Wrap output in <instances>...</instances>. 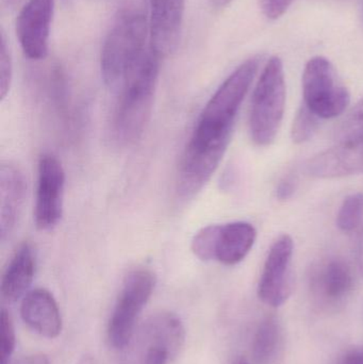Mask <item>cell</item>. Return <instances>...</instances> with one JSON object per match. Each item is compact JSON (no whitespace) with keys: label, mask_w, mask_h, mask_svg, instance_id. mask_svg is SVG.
I'll return each instance as SVG.
<instances>
[{"label":"cell","mask_w":363,"mask_h":364,"mask_svg":"<svg viewBox=\"0 0 363 364\" xmlns=\"http://www.w3.org/2000/svg\"><path fill=\"white\" fill-rule=\"evenodd\" d=\"M160 60L161 57L149 45L117 91L111 136L121 146L136 143L148 125L159 79Z\"/></svg>","instance_id":"1"},{"label":"cell","mask_w":363,"mask_h":364,"mask_svg":"<svg viewBox=\"0 0 363 364\" xmlns=\"http://www.w3.org/2000/svg\"><path fill=\"white\" fill-rule=\"evenodd\" d=\"M259 68V58L241 64L222 83L200 113L190 142L202 149L228 147L237 115Z\"/></svg>","instance_id":"2"},{"label":"cell","mask_w":363,"mask_h":364,"mask_svg":"<svg viewBox=\"0 0 363 364\" xmlns=\"http://www.w3.org/2000/svg\"><path fill=\"white\" fill-rule=\"evenodd\" d=\"M151 36L149 16L142 0H126L109 31L100 55L104 83L119 91L127 73L146 50Z\"/></svg>","instance_id":"3"},{"label":"cell","mask_w":363,"mask_h":364,"mask_svg":"<svg viewBox=\"0 0 363 364\" xmlns=\"http://www.w3.org/2000/svg\"><path fill=\"white\" fill-rule=\"evenodd\" d=\"M286 107V81L283 61L269 60L254 90L249 113V134L258 146L274 142Z\"/></svg>","instance_id":"4"},{"label":"cell","mask_w":363,"mask_h":364,"mask_svg":"<svg viewBox=\"0 0 363 364\" xmlns=\"http://www.w3.org/2000/svg\"><path fill=\"white\" fill-rule=\"evenodd\" d=\"M155 287V274L147 269H134L126 277L107 331L109 343L114 350H123L129 344L139 316Z\"/></svg>","instance_id":"5"},{"label":"cell","mask_w":363,"mask_h":364,"mask_svg":"<svg viewBox=\"0 0 363 364\" xmlns=\"http://www.w3.org/2000/svg\"><path fill=\"white\" fill-rule=\"evenodd\" d=\"M303 96L304 105L324 119L342 114L351 102L349 90L341 82L332 62L324 57L313 58L305 66Z\"/></svg>","instance_id":"6"},{"label":"cell","mask_w":363,"mask_h":364,"mask_svg":"<svg viewBox=\"0 0 363 364\" xmlns=\"http://www.w3.org/2000/svg\"><path fill=\"white\" fill-rule=\"evenodd\" d=\"M313 305L325 314L342 309L355 287L353 269L340 257H326L313 263L308 276Z\"/></svg>","instance_id":"7"},{"label":"cell","mask_w":363,"mask_h":364,"mask_svg":"<svg viewBox=\"0 0 363 364\" xmlns=\"http://www.w3.org/2000/svg\"><path fill=\"white\" fill-rule=\"evenodd\" d=\"M293 252V240L288 235H281L271 246L258 284V296L271 307L283 305L292 294Z\"/></svg>","instance_id":"8"},{"label":"cell","mask_w":363,"mask_h":364,"mask_svg":"<svg viewBox=\"0 0 363 364\" xmlns=\"http://www.w3.org/2000/svg\"><path fill=\"white\" fill-rule=\"evenodd\" d=\"M65 172L61 162L51 154L40 157L38 166L34 220L40 230L55 228L63 215Z\"/></svg>","instance_id":"9"},{"label":"cell","mask_w":363,"mask_h":364,"mask_svg":"<svg viewBox=\"0 0 363 364\" xmlns=\"http://www.w3.org/2000/svg\"><path fill=\"white\" fill-rule=\"evenodd\" d=\"M55 0H27L16 19L17 40L23 55L33 61L46 59Z\"/></svg>","instance_id":"10"},{"label":"cell","mask_w":363,"mask_h":364,"mask_svg":"<svg viewBox=\"0 0 363 364\" xmlns=\"http://www.w3.org/2000/svg\"><path fill=\"white\" fill-rule=\"evenodd\" d=\"M185 0H149L151 46L160 57L178 48L183 32Z\"/></svg>","instance_id":"11"},{"label":"cell","mask_w":363,"mask_h":364,"mask_svg":"<svg viewBox=\"0 0 363 364\" xmlns=\"http://www.w3.org/2000/svg\"><path fill=\"white\" fill-rule=\"evenodd\" d=\"M27 181L18 166L11 161L0 166V235L4 243L18 224L25 205Z\"/></svg>","instance_id":"12"},{"label":"cell","mask_w":363,"mask_h":364,"mask_svg":"<svg viewBox=\"0 0 363 364\" xmlns=\"http://www.w3.org/2000/svg\"><path fill=\"white\" fill-rule=\"evenodd\" d=\"M306 173L318 179L340 178L363 174V144H339L308 160Z\"/></svg>","instance_id":"13"},{"label":"cell","mask_w":363,"mask_h":364,"mask_svg":"<svg viewBox=\"0 0 363 364\" xmlns=\"http://www.w3.org/2000/svg\"><path fill=\"white\" fill-rule=\"evenodd\" d=\"M21 316L23 322L42 337L55 339L61 333V312L55 297L46 289H36L23 296Z\"/></svg>","instance_id":"14"},{"label":"cell","mask_w":363,"mask_h":364,"mask_svg":"<svg viewBox=\"0 0 363 364\" xmlns=\"http://www.w3.org/2000/svg\"><path fill=\"white\" fill-rule=\"evenodd\" d=\"M36 269V252L30 243L21 244L9 261L1 277V295L14 303L27 294Z\"/></svg>","instance_id":"15"},{"label":"cell","mask_w":363,"mask_h":364,"mask_svg":"<svg viewBox=\"0 0 363 364\" xmlns=\"http://www.w3.org/2000/svg\"><path fill=\"white\" fill-rule=\"evenodd\" d=\"M257 237L253 225L232 222L220 225L215 246V260L228 267L239 264L249 254Z\"/></svg>","instance_id":"16"},{"label":"cell","mask_w":363,"mask_h":364,"mask_svg":"<svg viewBox=\"0 0 363 364\" xmlns=\"http://www.w3.org/2000/svg\"><path fill=\"white\" fill-rule=\"evenodd\" d=\"M144 340L148 350H163L168 357H175L183 348L185 331L180 318L172 312H160L148 318L144 325Z\"/></svg>","instance_id":"17"},{"label":"cell","mask_w":363,"mask_h":364,"mask_svg":"<svg viewBox=\"0 0 363 364\" xmlns=\"http://www.w3.org/2000/svg\"><path fill=\"white\" fill-rule=\"evenodd\" d=\"M283 344V329L274 316L260 323L253 341V356L257 364H272L281 354Z\"/></svg>","instance_id":"18"},{"label":"cell","mask_w":363,"mask_h":364,"mask_svg":"<svg viewBox=\"0 0 363 364\" xmlns=\"http://www.w3.org/2000/svg\"><path fill=\"white\" fill-rule=\"evenodd\" d=\"M339 144H363V97L350 111L337 132Z\"/></svg>","instance_id":"19"},{"label":"cell","mask_w":363,"mask_h":364,"mask_svg":"<svg viewBox=\"0 0 363 364\" xmlns=\"http://www.w3.org/2000/svg\"><path fill=\"white\" fill-rule=\"evenodd\" d=\"M363 223V193L345 197L337 215V226L345 232H352Z\"/></svg>","instance_id":"20"},{"label":"cell","mask_w":363,"mask_h":364,"mask_svg":"<svg viewBox=\"0 0 363 364\" xmlns=\"http://www.w3.org/2000/svg\"><path fill=\"white\" fill-rule=\"evenodd\" d=\"M320 117L306 105H303L292 124V140L296 144L308 142L319 129Z\"/></svg>","instance_id":"21"},{"label":"cell","mask_w":363,"mask_h":364,"mask_svg":"<svg viewBox=\"0 0 363 364\" xmlns=\"http://www.w3.org/2000/svg\"><path fill=\"white\" fill-rule=\"evenodd\" d=\"M220 225H210L196 233L192 241V252L202 261L215 260V246Z\"/></svg>","instance_id":"22"},{"label":"cell","mask_w":363,"mask_h":364,"mask_svg":"<svg viewBox=\"0 0 363 364\" xmlns=\"http://www.w3.org/2000/svg\"><path fill=\"white\" fill-rule=\"evenodd\" d=\"M15 343L16 338L12 318L6 309H2L0 316V364H10Z\"/></svg>","instance_id":"23"},{"label":"cell","mask_w":363,"mask_h":364,"mask_svg":"<svg viewBox=\"0 0 363 364\" xmlns=\"http://www.w3.org/2000/svg\"><path fill=\"white\" fill-rule=\"evenodd\" d=\"M13 64L10 48L6 43V36L1 33V44H0V96L4 100L10 91L12 82Z\"/></svg>","instance_id":"24"},{"label":"cell","mask_w":363,"mask_h":364,"mask_svg":"<svg viewBox=\"0 0 363 364\" xmlns=\"http://www.w3.org/2000/svg\"><path fill=\"white\" fill-rule=\"evenodd\" d=\"M294 0H260L262 12L268 18L277 19L291 6Z\"/></svg>","instance_id":"25"},{"label":"cell","mask_w":363,"mask_h":364,"mask_svg":"<svg viewBox=\"0 0 363 364\" xmlns=\"http://www.w3.org/2000/svg\"><path fill=\"white\" fill-rule=\"evenodd\" d=\"M294 192H296V181L291 177H287L279 182L277 186L276 197L279 200H287V199L291 198Z\"/></svg>","instance_id":"26"},{"label":"cell","mask_w":363,"mask_h":364,"mask_svg":"<svg viewBox=\"0 0 363 364\" xmlns=\"http://www.w3.org/2000/svg\"><path fill=\"white\" fill-rule=\"evenodd\" d=\"M168 358L170 357L163 350L151 348V350H147L144 364H166Z\"/></svg>","instance_id":"27"},{"label":"cell","mask_w":363,"mask_h":364,"mask_svg":"<svg viewBox=\"0 0 363 364\" xmlns=\"http://www.w3.org/2000/svg\"><path fill=\"white\" fill-rule=\"evenodd\" d=\"M14 364H49V360L46 355L32 354L23 357Z\"/></svg>","instance_id":"28"},{"label":"cell","mask_w":363,"mask_h":364,"mask_svg":"<svg viewBox=\"0 0 363 364\" xmlns=\"http://www.w3.org/2000/svg\"><path fill=\"white\" fill-rule=\"evenodd\" d=\"M341 364H363V348L347 354Z\"/></svg>","instance_id":"29"},{"label":"cell","mask_w":363,"mask_h":364,"mask_svg":"<svg viewBox=\"0 0 363 364\" xmlns=\"http://www.w3.org/2000/svg\"><path fill=\"white\" fill-rule=\"evenodd\" d=\"M358 263H359L360 269L363 274V228L359 235V240H358Z\"/></svg>","instance_id":"30"},{"label":"cell","mask_w":363,"mask_h":364,"mask_svg":"<svg viewBox=\"0 0 363 364\" xmlns=\"http://www.w3.org/2000/svg\"><path fill=\"white\" fill-rule=\"evenodd\" d=\"M209 1L215 8H223V6H226L229 2H232V0H209Z\"/></svg>","instance_id":"31"},{"label":"cell","mask_w":363,"mask_h":364,"mask_svg":"<svg viewBox=\"0 0 363 364\" xmlns=\"http://www.w3.org/2000/svg\"><path fill=\"white\" fill-rule=\"evenodd\" d=\"M78 364H92L89 358L82 359Z\"/></svg>","instance_id":"32"},{"label":"cell","mask_w":363,"mask_h":364,"mask_svg":"<svg viewBox=\"0 0 363 364\" xmlns=\"http://www.w3.org/2000/svg\"><path fill=\"white\" fill-rule=\"evenodd\" d=\"M238 364H249V363H245V361H241V363H239Z\"/></svg>","instance_id":"33"},{"label":"cell","mask_w":363,"mask_h":364,"mask_svg":"<svg viewBox=\"0 0 363 364\" xmlns=\"http://www.w3.org/2000/svg\"><path fill=\"white\" fill-rule=\"evenodd\" d=\"M362 19H363V4H362Z\"/></svg>","instance_id":"34"},{"label":"cell","mask_w":363,"mask_h":364,"mask_svg":"<svg viewBox=\"0 0 363 364\" xmlns=\"http://www.w3.org/2000/svg\"><path fill=\"white\" fill-rule=\"evenodd\" d=\"M64 1H70V0H64Z\"/></svg>","instance_id":"35"}]
</instances>
